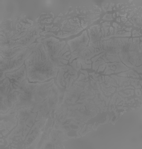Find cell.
I'll return each mask as SVG.
<instances>
[{
	"mask_svg": "<svg viewBox=\"0 0 142 149\" xmlns=\"http://www.w3.org/2000/svg\"><path fill=\"white\" fill-rule=\"evenodd\" d=\"M33 52V49L26 48L25 50L19 54H17L16 56L13 58H3L2 56L1 57V79L5 78L4 75L6 72H10L15 70L19 68L22 66L24 61L28 58L29 55Z\"/></svg>",
	"mask_w": 142,
	"mask_h": 149,
	"instance_id": "obj_4",
	"label": "cell"
},
{
	"mask_svg": "<svg viewBox=\"0 0 142 149\" xmlns=\"http://www.w3.org/2000/svg\"><path fill=\"white\" fill-rule=\"evenodd\" d=\"M89 41V38L87 33L85 31L84 33L78 37L74 40L68 41V45L70 46L71 51L72 52V58L70 62L76 58L80 57L83 60H86L92 57L95 54H93L91 51L86 47Z\"/></svg>",
	"mask_w": 142,
	"mask_h": 149,
	"instance_id": "obj_3",
	"label": "cell"
},
{
	"mask_svg": "<svg viewBox=\"0 0 142 149\" xmlns=\"http://www.w3.org/2000/svg\"><path fill=\"white\" fill-rule=\"evenodd\" d=\"M45 47L46 52L49 58L50 61L53 65L56 67L57 69L64 68L66 64L68 63V60L70 57H66V56L70 54L68 52L66 54V52L68 51V46L66 45L64 41H59L54 38H50L47 40L42 41Z\"/></svg>",
	"mask_w": 142,
	"mask_h": 149,
	"instance_id": "obj_2",
	"label": "cell"
},
{
	"mask_svg": "<svg viewBox=\"0 0 142 149\" xmlns=\"http://www.w3.org/2000/svg\"><path fill=\"white\" fill-rule=\"evenodd\" d=\"M27 69L25 65H23L19 70H18L16 72H14L13 73H7L5 74L6 75L7 77L10 79H14L15 80V82L17 83H22V81L25 79L26 75Z\"/></svg>",
	"mask_w": 142,
	"mask_h": 149,
	"instance_id": "obj_5",
	"label": "cell"
},
{
	"mask_svg": "<svg viewBox=\"0 0 142 149\" xmlns=\"http://www.w3.org/2000/svg\"><path fill=\"white\" fill-rule=\"evenodd\" d=\"M27 77L31 82H44L57 77L58 69L50 61L43 47L40 43L33 49V53L26 59Z\"/></svg>",
	"mask_w": 142,
	"mask_h": 149,
	"instance_id": "obj_1",
	"label": "cell"
},
{
	"mask_svg": "<svg viewBox=\"0 0 142 149\" xmlns=\"http://www.w3.org/2000/svg\"><path fill=\"white\" fill-rule=\"evenodd\" d=\"M26 48L22 47H18L16 48H12V49H7L3 50H1V56L3 58H13L17 54H19L22 51H24Z\"/></svg>",
	"mask_w": 142,
	"mask_h": 149,
	"instance_id": "obj_6",
	"label": "cell"
}]
</instances>
